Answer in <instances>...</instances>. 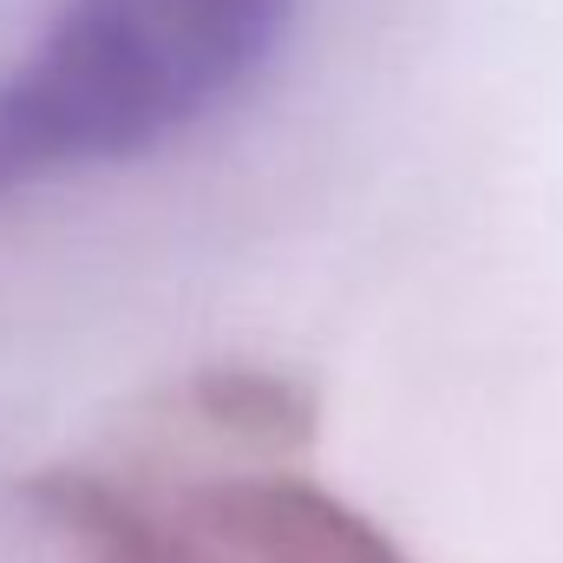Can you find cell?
<instances>
[{
  "label": "cell",
  "instance_id": "cell-1",
  "mask_svg": "<svg viewBox=\"0 0 563 563\" xmlns=\"http://www.w3.org/2000/svg\"><path fill=\"white\" fill-rule=\"evenodd\" d=\"M301 0H59L0 73V197L157 157L256 92Z\"/></svg>",
  "mask_w": 563,
  "mask_h": 563
},
{
  "label": "cell",
  "instance_id": "cell-2",
  "mask_svg": "<svg viewBox=\"0 0 563 563\" xmlns=\"http://www.w3.org/2000/svg\"><path fill=\"white\" fill-rule=\"evenodd\" d=\"M66 531L86 538L92 563H407L341 498L276 478H112L73 472L46 485Z\"/></svg>",
  "mask_w": 563,
  "mask_h": 563
}]
</instances>
